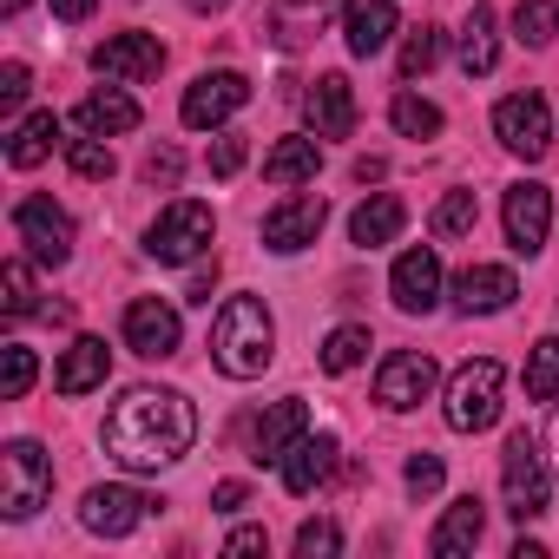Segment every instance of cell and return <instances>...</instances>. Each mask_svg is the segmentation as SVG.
I'll list each match as a JSON object with an SVG mask.
<instances>
[{
	"label": "cell",
	"mask_w": 559,
	"mask_h": 559,
	"mask_svg": "<svg viewBox=\"0 0 559 559\" xmlns=\"http://www.w3.org/2000/svg\"><path fill=\"white\" fill-rule=\"evenodd\" d=\"M53 139H60V119H53V112L21 119V126L8 132V165H14V171H34V165L53 152Z\"/></svg>",
	"instance_id": "28"
},
{
	"label": "cell",
	"mask_w": 559,
	"mask_h": 559,
	"mask_svg": "<svg viewBox=\"0 0 559 559\" xmlns=\"http://www.w3.org/2000/svg\"><path fill=\"white\" fill-rule=\"evenodd\" d=\"M243 500H250V487H243V480H217V487H211V507H217V513H237Z\"/></svg>",
	"instance_id": "44"
},
{
	"label": "cell",
	"mask_w": 559,
	"mask_h": 559,
	"mask_svg": "<svg viewBox=\"0 0 559 559\" xmlns=\"http://www.w3.org/2000/svg\"><path fill=\"white\" fill-rule=\"evenodd\" d=\"M389 126L402 132V139H441V106L435 99H421V93H395V106H389Z\"/></svg>",
	"instance_id": "29"
},
{
	"label": "cell",
	"mask_w": 559,
	"mask_h": 559,
	"mask_svg": "<svg viewBox=\"0 0 559 559\" xmlns=\"http://www.w3.org/2000/svg\"><path fill=\"white\" fill-rule=\"evenodd\" d=\"M93 8H99V0H53V14H60V21H86Z\"/></svg>",
	"instance_id": "46"
},
{
	"label": "cell",
	"mask_w": 559,
	"mask_h": 559,
	"mask_svg": "<svg viewBox=\"0 0 559 559\" xmlns=\"http://www.w3.org/2000/svg\"><path fill=\"white\" fill-rule=\"evenodd\" d=\"M552 461H559V402H552Z\"/></svg>",
	"instance_id": "49"
},
{
	"label": "cell",
	"mask_w": 559,
	"mask_h": 559,
	"mask_svg": "<svg viewBox=\"0 0 559 559\" xmlns=\"http://www.w3.org/2000/svg\"><path fill=\"white\" fill-rule=\"evenodd\" d=\"M402 224H408V204H402L395 191H376V198H362V204H356L349 237H356L362 250H382V243H395V237H402Z\"/></svg>",
	"instance_id": "26"
},
{
	"label": "cell",
	"mask_w": 559,
	"mask_h": 559,
	"mask_svg": "<svg viewBox=\"0 0 559 559\" xmlns=\"http://www.w3.org/2000/svg\"><path fill=\"white\" fill-rule=\"evenodd\" d=\"M145 185H165V191H171V185H178V152H152V158H145Z\"/></svg>",
	"instance_id": "42"
},
{
	"label": "cell",
	"mask_w": 559,
	"mask_h": 559,
	"mask_svg": "<svg viewBox=\"0 0 559 559\" xmlns=\"http://www.w3.org/2000/svg\"><path fill=\"white\" fill-rule=\"evenodd\" d=\"M152 507H165V500H152V493H139V487H126V480H106V487H93V493L80 500V526L99 533V539H126V533L145 526Z\"/></svg>",
	"instance_id": "11"
},
{
	"label": "cell",
	"mask_w": 559,
	"mask_h": 559,
	"mask_svg": "<svg viewBox=\"0 0 559 559\" xmlns=\"http://www.w3.org/2000/svg\"><path fill=\"white\" fill-rule=\"evenodd\" d=\"M73 126H80V132H93V139H119V132H132V126H139V99L112 80V86H99V93H86V99H80Z\"/></svg>",
	"instance_id": "22"
},
{
	"label": "cell",
	"mask_w": 559,
	"mask_h": 559,
	"mask_svg": "<svg viewBox=\"0 0 559 559\" xmlns=\"http://www.w3.org/2000/svg\"><path fill=\"white\" fill-rule=\"evenodd\" d=\"M395 34H402L395 0H343V40H349L356 60H376Z\"/></svg>",
	"instance_id": "18"
},
{
	"label": "cell",
	"mask_w": 559,
	"mask_h": 559,
	"mask_svg": "<svg viewBox=\"0 0 559 559\" xmlns=\"http://www.w3.org/2000/svg\"><path fill=\"white\" fill-rule=\"evenodd\" d=\"M428 224H435V237H448V243H454V237H474V224H480L474 191H448V198L435 204V217H428Z\"/></svg>",
	"instance_id": "34"
},
{
	"label": "cell",
	"mask_w": 559,
	"mask_h": 559,
	"mask_svg": "<svg viewBox=\"0 0 559 559\" xmlns=\"http://www.w3.org/2000/svg\"><path fill=\"white\" fill-rule=\"evenodd\" d=\"M480 533H487V507H480L474 493H461V500H448V513L435 520L428 552H435V559H461V552L480 546Z\"/></svg>",
	"instance_id": "21"
},
{
	"label": "cell",
	"mask_w": 559,
	"mask_h": 559,
	"mask_svg": "<svg viewBox=\"0 0 559 559\" xmlns=\"http://www.w3.org/2000/svg\"><path fill=\"white\" fill-rule=\"evenodd\" d=\"M526 402H559V336H539L526 349Z\"/></svg>",
	"instance_id": "32"
},
{
	"label": "cell",
	"mask_w": 559,
	"mask_h": 559,
	"mask_svg": "<svg viewBox=\"0 0 559 559\" xmlns=\"http://www.w3.org/2000/svg\"><path fill=\"white\" fill-rule=\"evenodd\" d=\"M552 34H559V0H520L513 8V40L520 47H552Z\"/></svg>",
	"instance_id": "31"
},
{
	"label": "cell",
	"mask_w": 559,
	"mask_h": 559,
	"mask_svg": "<svg viewBox=\"0 0 559 559\" xmlns=\"http://www.w3.org/2000/svg\"><path fill=\"white\" fill-rule=\"evenodd\" d=\"M500 395H507V369H500L493 356H474V362H461V369L448 376L441 415H448L454 435H487V428L500 421V408H507Z\"/></svg>",
	"instance_id": "3"
},
{
	"label": "cell",
	"mask_w": 559,
	"mask_h": 559,
	"mask_svg": "<svg viewBox=\"0 0 559 559\" xmlns=\"http://www.w3.org/2000/svg\"><path fill=\"white\" fill-rule=\"evenodd\" d=\"M402 480H408V493H415V500H428V493H441V480H448V467H441V454H415Z\"/></svg>",
	"instance_id": "40"
},
{
	"label": "cell",
	"mask_w": 559,
	"mask_h": 559,
	"mask_svg": "<svg viewBox=\"0 0 559 559\" xmlns=\"http://www.w3.org/2000/svg\"><path fill=\"white\" fill-rule=\"evenodd\" d=\"M243 158H250V139H243V132H217V145H211V178H237Z\"/></svg>",
	"instance_id": "39"
},
{
	"label": "cell",
	"mask_w": 559,
	"mask_h": 559,
	"mask_svg": "<svg viewBox=\"0 0 559 559\" xmlns=\"http://www.w3.org/2000/svg\"><path fill=\"white\" fill-rule=\"evenodd\" d=\"M21 8H27V0H0V14H8V21H14V14H21Z\"/></svg>",
	"instance_id": "48"
},
{
	"label": "cell",
	"mask_w": 559,
	"mask_h": 559,
	"mask_svg": "<svg viewBox=\"0 0 559 559\" xmlns=\"http://www.w3.org/2000/svg\"><path fill=\"white\" fill-rule=\"evenodd\" d=\"M435 60H441V27H408V40H402V80H421Z\"/></svg>",
	"instance_id": "36"
},
{
	"label": "cell",
	"mask_w": 559,
	"mask_h": 559,
	"mask_svg": "<svg viewBox=\"0 0 559 559\" xmlns=\"http://www.w3.org/2000/svg\"><path fill=\"white\" fill-rule=\"evenodd\" d=\"M513 297H520V276L507 263H467L454 276V310L461 317H500Z\"/></svg>",
	"instance_id": "17"
},
{
	"label": "cell",
	"mask_w": 559,
	"mask_h": 559,
	"mask_svg": "<svg viewBox=\"0 0 559 559\" xmlns=\"http://www.w3.org/2000/svg\"><path fill=\"white\" fill-rule=\"evenodd\" d=\"M243 106H250V80H243V73H230V67H217V73H198V80L185 86L178 119H185L191 132H224Z\"/></svg>",
	"instance_id": "7"
},
{
	"label": "cell",
	"mask_w": 559,
	"mask_h": 559,
	"mask_svg": "<svg viewBox=\"0 0 559 559\" xmlns=\"http://www.w3.org/2000/svg\"><path fill=\"white\" fill-rule=\"evenodd\" d=\"M493 60H500V21H493L487 0H474L467 21H461V73H467V80H487Z\"/></svg>",
	"instance_id": "25"
},
{
	"label": "cell",
	"mask_w": 559,
	"mask_h": 559,
	"mask_svg": "<svg viewBox=\"0 0 559 559\" xmlns=\"http://www.w3.org/2000/svg\"><path fill=\"white\" fill-rule=\"evenodd\" d=\"M211 362L230 382H257L276 362V317L263 297H230L211 323Z\"/></svg>",
	"instance_id": "2"
},
{
	"label": "cell",
	"mask_w": 559,
	"mask_h": 559,
	"mask_svg": "<svg viewBox=\"0 0 559 559\" xmlns=\"http://www.w3.org/2000/svg\"><path fill=\"white\" fill-rule=\"evenodd\" d=\"M185 8H191V14H224L230 0H185Z\"/></svg>",
	"instance_id": "47"
},
{
	"label": "cell",
	"mask_w": 559,
	"mask_h": 559,
	"mask_svg": "<svg viewBox=\"0 0 559 559\" xmlns=\"http://www.w3.org/2000/svg\"><path fill=\"white\" fill-rule=\"evenodd\" d=\"M27 86H34V73H27L21 60H8V67H0V106H8V112L27 99Z\"/></svg>",
	"instance_id": "41"
},
{
	"label": "cell",
	"mask_w": 559,
	"mask_h": 559,
	"mask_svg": "<svg viewBox=\"0 0 559 559\" xmlns=\"http://www.w3.org/2000/svg\"><path fill=\"white\" fill-rule=\"evenodd\" d=\"M211 204H198V198H171L158 217H152V230H145V250L158 257V263H198L204 250H211Z\"/></svg>",
	"instance_id": "6"
},
{
	"label": "cell",
	"mask_w": 559,
	"mask_h": 559,
	"mask_svg": "<svg viewBox=\"0 0 559 559\" xmlns=\"http://www.w3.org/2000/svg\"><path fill=\"white\" fill-rule=\"evenodd\" d=\"M14 237H21L27 257L47 263V270H60V263L73 257V217H67L53 198H21V204H14Z\"/></svg>",
	"instance_id": "9"
},
{
	"label": "cell",
	"mask_w": 559,
	"mask_h": 559,
	"mask_svg": "<svg viewBox=\"0 0 559 559\" xmlns=\"http://www.w3.org/2000/svg\"><path fill=\"white\" fill-rule=\"evenodd\" d=\"M336 454H343V441H336V435H317V428H310V435H304V441H297V448H290L284 461H276V467H284V487H290L297 500H310V493H317V487H323V480L336 474Z\"/></svg>",
	"instance_id": "19"
},
{
	"label": "cell",
	"mask_w": 559,
	"mask_h": 559,
	"mask_svg": "<svg viewBox=\"0 0 559 559\" xmlns=\"http://www.w3.org/2000/svg\"><path fill=\"white\" fill-rule=\"evenodd\" d=\"M67 165H73L80 178H112V145L86 132V139H73V145H67Z\"/></svg>",
	"instance_id": "38"
},
{
	"label": "cell",
	"mask_w": 559,
	"mask_h": 559,
	"mask_svg": "<svg viewBox=\"0 0 559 559\" xmlns=\"http://www.w3.org/2000/svg\"><path fill=\"white\" fill-rule=\"evenodd\" d=\"M317 165H323V139H317V132H310V139H276L270 158H263V178L284 185V191H297V185L317 178Z\"/></svg>",
	"instance_id": "27"
},
{
	"label": "cell",
	"mask_w": 559,
	"mask_h": 559,
	"mask_svg": "<svg viewBox=\"0 0 559 559\" xmlns=\"http://www.w3.org/2000/svg\"><path fill=\"white\" fill-rule=\"evenodd\" d=\"M34 376H40V362H34V349H21V343H8V356H0V402H21V395L34 389Z\"/></svg>",
	"instance_id": "35"
},
{
	"label": "cell",
	"mask_w": 559,
	"mask_h": 559,
	"mask_svg": "<svg viewBox=\"0 0 559 559\" xmlns=\"http://www.w3.org/2000/svg\"><path fill=\"white\" fill-rule=\"evenodd\" d=\"M369 330L362 323H343V330H330L323 336V376H349V369H362L369 362Z\"/></svg>",
	"instance_id": "30"
},
{
	"label": "cell",
	"mask_w": 559,
	"mask_h": 559,
	"mask_svg": "<svg viewBox=\"0 0 559 559\" xmlns=\"http://www.w3.org/2000/svg\"><path fill=\"white\" fill-rule=\"evenodd\" d=\"M441 290H448V276H441L435 243H415V250H402V257H395V270H389V297H395V310L428 317V310L441 304Z\"/></svg>",
	"instance_id": "14"
},
{
	"label": "cell",
	"mask_w": 559,
	"mask_h": 559,
	"mask_svg": "<svg viewBox=\"0 0 559 559\" xmlns=\"http://www.w3.org/2000/svg\"><path fill=\"white\" fill-rule=\"evenodd\" d=\"M93 67L119 86H145V80L165 73V40L158 34H112V40L93 47Z\"/></svg>",
	"instance_id": "15"
},
{
	"label": "cell",
	"mask_w": 559,
	"mask_h": 559,
	"mask_svg": "<svg viewBox=\"0 0 559 559\" xmlns=\"http://www.w3.org/2000/svg\"><path fill=\"white\" fill-rule=\"evenodd\" d=\"M0 310H8V323H21V317H34L40 310V297H34V257H8V270H0Z\"/></svg>",
	"instance_id": "33"
},
{
	"label": "cell",
	"mask_w": 559,
	"mask_h": 559,
	"mask_svg": "<svg viewBox=\"0 0 559 559\" xmlns=\"http://www.w3.org/2000/svg\"><path fill=\"white\" fill-rule=\"evenodd\" d=\"M323 217H330V204H323L317 191H290V198H276V204L263 211V250H276V257L310 250V243H317V230H323Z\"/></svg>",
	"instance_id": "12"
},
{
	"label": "cell",
	"mask_w": 559,
	"mask_h": 559,
	"mask_svg": "<svg viewBox=\"0 0 559 559\" xmlns=\"http://www.w3.org/2000/svg\"><path fill=\"white\" fill-rule=\"evenodd\" d=\"M211 290H217V263H198L191 284H185V297H191V304H211Z\"/></svg>",
	"instance_id": "45"
},
{
	"label": "cell",
	"mask_w": 559,
	"mask_h": 559,
	"mask_svg": "<svg viewBox=\"0 0 559 559\" xmlns=\"http://www.w3.org/2000/svg\"><path fill=\"white\" fill-rule=\"evenodd\" d=\"M435 382H441V369H435L428 349H395V356H382V369H376V402H382L389 415H408V408H421V402L435 395Z\"/></svg>",
	"instance_id": "10"
},
{
	"label": "cell",
	"mask_w": 559,
	"mask_h": 559,
	"mask_svg": "<svg viewBox=\"0 0 559 559\" xmlns=\"http://www.w3.org/2000/svg\"><path fill=\"white\" fill-rule=\"evenodd\" d=\"M53 493V454L40 441H8L0 448V513L8 520H34Z\"/></svg>",
	"instance_id": "5"
},
{
	"label": "cell",
	"mask_w": 559,
	"mask_h": 559,
	"mask_svg": "<svg viewBox=\"0 0 559 559\" xmlns=\"http://www.w3.org/2000/svg\"><path fill=\"white\" fill-rule=\"evenodd\" d=\"M343 552V526L336 520H304L297 526V559H336Z\"/></svg>",
	"instance_id": "37"
},
{
	"label": "cell",
	"mask_w": 559,
	"mask_h": 559,
	"mask_svg": "<svg viewBox=\"0 0 559 559\" xmlns=\"http://www.w3.org/2000/svg\"><path fill=\"white\" fill-rule=\"evenodd\" d=\"M106 454L126 467V474H158V467H178L198 441V408L178 395V389H126L112 408H106V428H99Z\"/></svg>",
	"instance_id": "1"
},
{
	"label": "cell",
	"mask_w": 559,
	"mask_h": 559,
	"mask_svg": "<svg viewBox=\"0 0 559 559\" xmlns=\"http://www.w3.org/2000/svg\"><path fill=\"white\" fill-rule=\"evenodd\" d=\"M263 546H270V533H263V526H237V533L224 539V552H230V559H243V552H263Z\"/></svg>",
	"instance_id": "43"
},
{
	"label": "cell",
	"mask_w": 559,
	"mask_h": 559,
	"mask_svg": "<svg viewBox=\"0 0 559 559\" xmlns=\"http://www.w3.org/2000/svg\"><path fill=\"white\" fill-rule=\"evenodd\" d=\"M500 224H507V243H513L520 257H539V250H546V237H552V191H546V185H533V178L507 185Z\"/></svg>",
	"instance_id": "13"
},
{
	"label": "cell",
	"mask_w": 559,
	"mask_h": 559,
	"mask_svg": "<svg viewBox=\"0 0 559 559\" xmlns=\"http://www.w3.org/2000/svg\"><path fill=\"white\" fill-rule=\"evenodd\" d=\"M310 126H317V139H349L356 132V86L343 73H323L310 86Z\"/></svg>",
	"instance_id": "24"
},
{
	"label": "cell",
	"mask_w": 559,
	"mask_h": 559,
	"mask_svg": "<svg viewBox=\"0 0 559 559\" xmlns=\"http://www.w3.org/2000/svg\"><path fill=\"white\" fill-rule=\"evenodd\" d=\"M106 376H112V349L99 336H80V343H67V356L53 369V389L60 395H93V389H106Z\"/></svg>",
	"instance_id": "23"
},
{
	"label": "cell",
	"mask_w": 559,
	"mask_h": 559,
	"mask_svg": "<svg viewBox=\"0 0 559 559\" xmlns=\"http://www.w3.org/2000/svg\"><path fill=\"white\" fill-rule=\"evenodd\" d=\"M500 500H507V513L520 526L552 507V467H546V454H539V441L526 428H513L507 448H500Z\"/></svg>",
	"instance_id": "4"
},
{
	"label": "cell",
	"mask_w": 559,
	"mask_h": 559,
	"mask_svg": "<svg viewBox=\"0 0 559 559\" xmlns=\"http://www.w3.org/2000/svg\"><path fill=\"white\" fill-rule=\"evenodd\" d=\"M304 435H310V402H304V395H284V402H270V408H263V421H257V441H250V448H257V461H270V467H276V461H284V454L304 441Z\"/></svg>",
	"instance_id": "20"
},
{
	"label": "cell",
	"mask_w": 559,
	"mask_h": 559,
	"mask_svg": "<svg viewBox=\"0 0 559 559\" xmlns=\"http://www.w3.org/2000/svg\"><path fill=\"white\" fill-rule=\"evenodd\" d=\"M493 139L513 152V158H546L552 152V106L526 86V93H507L493 106Z\"/></svg>",
	"instance_id": "8"
},
{
	"label": "cell",
	"mask_w": 559,
	"mask_h": 559,
	"mask_svg": "<svg viewBox=\"0 0 559 559\" xmlns=\"http://www.w3.org/2000/svg\"><path fill=\"white\" fill-rule=\"evenodd\" d=\"M178 336H185V323H178V310L165 297H132L126 304V349L132 356L165 362V356H178Z\"/></svg>",
	"instance_id": "16"
}]
</instances>
